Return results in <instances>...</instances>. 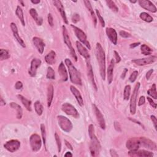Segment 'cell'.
I'll return each mask as SVG.
<instances>
[{"mask_svg": "<svg viewBox=\"0 0 157 157\" xmlns=\"http://www.w3.org/2000/svg\"><path fill=\"white\" fill-rule=\"evenodd\" d=\"M88 134L91 140L90 146L91 155L92 156H98L100 155L101 145L99 140L98 139L95 134L94 126L92 124H91L88 127Z\"/></svg>", "mask_w": 157, "mask_h": 157, "instance_id": "cell-1", "label": "cell"}, {"mask_svg": "<svg viewBox=\"0 0 157 157\" xmlns=\"http://www.w3.org/2000/svg\"><path fill=\"white\" fill-rule=\"evenodd\" d=\"M96 55L97 60L99 63L100 72L101 78L103 80L106 78V58L105 53L100 43H97L96 45Z\"/></svg>", "mask_w": 157, "mask_h": 157, "instance_id": "cell-2", "label": "cell"}, {"mask_svg": "<svg viewBox=\"0 0 157 157\" xmlns=\"http://www.w3.org/2000/svg\"><path fill=\"white\" fill-rule=\"evenodd\" d=\"M65 64H66V66L69 70V73L70 76V80L72 83H73L76 85H79L81 86L82 85V81L81 77L79 72H78L77 69L75 68V66L72 63L71 61L68 58L65 59Z\"/></svg>", "mask_w": 157, "mask_h": 157, "instance_id": "cell-3", "label": "cell"}, {"mask_svg": "<svg viewBox=\"0 0 157 157\" xmlns=\"http://www.w3.org/2000/svg\"><path fill=\"white\" fill-rule=\"evenodd\" d=\"M57 120L59 126L64 132L69 133L73 129V124L67 117L63 115H58Z\"/></svg>", "mask_w": 157, "mask_h": 157, "instance_id": "cell-4", "label": "cell"}, {"mask_svg": "<svg viewBox=\"0 0 157 157\" xmlns=\"http://www.w3.org/2000/svg\"><path fill=\"white\" fill-rule=\"evenodd\" d=\"M71 27L73 28V29L75 33V34H76V36L78 39V40H79L83 44L86 45V46L89 50H90L91 46H90V42L87 40V37L86 33H85L82 30H81L80 28H78V27H76V26H74L73 25H71Z\"/></svg>", "mask_w": 157, "mask_h": 157, "instance_id": "cell-5", "label": "cell"}, {"mask_svg": "<svg viewBox=\"0 0 157 157\" xmlns=\"http://www.w3.org/2000/svg\"><path fill=\"white\" fill-rule=\"evenodd\" d=\"M141 84L139 82H137L134 87L133 90V94L131 97V101H130V112L131 114L134 115L136 113V101H137V98L138 95L139 90L140 88Z\"/></svg>", "mask_w": 157, "mask_h": 157, "instance_id": "cell-6", "label": "cell"}, {"mask_svg": "<svg viewBox=\"0 0 157 157\" xmlns=\"http://www.w3.org/2000/svg\"><path fill=\"white\" fill-rule=\"evenodd\" d=\"M31 149L33 152H38L42 146V141L40 136L37 134H32L30 139Z\"/></svg>", "mask_w": 157, "mask_h": 157, "instance_id": "cell-7", "label": "cell"}, {"mask_svg": "<svg viewBox=\"0 0 157 157\" xmlns=\"http://www.w3.org/2000/svg\"><path fill=\"white\" fill-rule=\"evenodd\" d=\"M62 28H63V36L64 42L65 44H66L68 47L69 48L71 56L73 57V58L74 59L75 61L77 62V55L76 54V52H75V50H74V48L73 47V46H72V44H71V41L69 39V36H68L67 29H66V27H65V26H63Z\"/></svg>", "mask_w": 157, "mask_h": 157, "instance_id": "cell-8", "label": "cell"}, {"mask_svg": "<svg viewBox=\"0 0 157 157\" xmlns=\"http://www.w3.org/2000/svg\"><path fill=\"white\" fill-rule=\"evenodd\" d=\"M62 109L68 115H71L76 119H78L79 117V114L77 112V109L69 103H64L62 106Z\"/></svg>", "mask_w": 157, "mask_h": 157, "instance_id": "cell-9", "label": "cell"}, {"mask_svg": "<svg viewBox=\"0 0 157 157\" xmlns=\"http://www.w3.org/2000/svg\"><path fill=\"white\" fill-rule=\"evenodd\" d=\"M4 147L9 152L14 153L21 147V142L17 140H11L6 142L4 145Z\"/></svg>", "mask_w": 157, "mask_h": 157, "instance_id": "cell-10", "label": "cell"}, {"mask_svg": "<svg viewBox=\"0 0 157 157\" xmlns=\"http://www.w3.org/2000/svg\"><path fill=\"white\" fill-rule=\"evenodd\" d=\"M126 146L127 148L129 150H134L139 149L141 146L139 138H137V137H133V138L129 139L127 142Z\"/></svg>", "mask_w": 157, "mask_h": 157, "instance_id": "cell-11", "label": "cell"}, {"mask_svg": "<svg viewBox=\"0 0 157 157\" xmlns=\"http://www.w3.org/2000/svg\"><path fill=\"white\" fill-rule=\"evenodd\" d=\"M92 106H93V108L94 112H95V114L96 115L97 120H98V123H99V125H100V127L103 129H105V128H106V123H105V120H104L103 115L102 114L100 110L98 108V107L95 105V104H93Z\"/></svg>", "mask_w": 157, "mask_h": 157, "instance_id": "cell-12", "label": "cell"}, {"mask_svg": "<svg viewBox=\"0 0 157 157\" xmlns=\"http://www.w3.org/2000/svg\"><path fill=\"white\" fill-rule=\"evenodd\" d=\"M128 155L130 156H140V157H152L153 153L152 152H148L145 150H129Z\"/></svg>", "mask_w": 157, "mask_h": 157, "instance_id": "cell-13", "label": "cell"}, {"mask_svg": "<svg viewBox=\"0 0 157 157\" xmlns=\"http://www.w3.org/2000/svg\"><path fill=\"white\" fill-rule=\"evenodd\" d=\"M41 60L39 58L33 59L31 62V67L28 71V73L31 77H35L36 74L37 68L41 66Z\"/></svg>", "mask_w": 157, "mask_h": 157, "instance_id": "cell-14", "label": "cell"}, {"mask_svg": "<svg viewBox=\"0 0 157 157\" xmlns=\"http://www.w3.org/2000/svg\"><path fill=\"white\" fill-rule=\"evenodd\" d=\"M139 140L141 141V146H142L143 147L149 149L150 150H156L157 149L156 144L153 141L146 138L145 137H141L139 138Z\"/></svg>", "mask_w": 157, "mask_h": 157, "instance_id": "cell-15", "label": "cell"}, {"mask_svg": "<svg viewBox=\"0 0 157 157\" xmlns=\"http://www.w3.org/2000/svg\"><path fill=\"white\" fill-rule=\"evenodd\" d=\"M139 3L142 8L150 12L155 13L157 11L155 6L149 0H139Z\"/></svg>", "mask_w": 157, "mask_h": 157, "instance_id": "cell-16", "label": "cell"}, {"mask_svg": "<svg viewBox=\"0 0 157 157\" xmlns=\"http://www.w3.org/2000/svg\"><path fill=\"white\" fill-rule=\"evenodd\" d=\"M156 60V56H152L147 58H141V59H136V60H132L133 63L136 64L139 66H144V65L150 64L154 63Z\"/></svg>", "mask_w": 157, "mask_h": 157, "instance_id": "cell-17", "label": "cell"}, {"mask_svg": "<svg viewBox=\"0 0 157 157\" xmlns=\"http://www.w3.org/2000/svg\"><path fill=\"white\" fill-rule=\"evenodd\" d=\"M11 30H12V33H13V35H14V37L16 38V39L17 41V42L19 43V44L21 45L22 47L25 48L26 47L25 42L22 40V38L20 37L19 35H18V29H17L16 25L14 23H11Z\"/></svg>", "mask_w": 157, "mask_h": 157, "instance_id": "cell-18", "label": "cell"}, {"mask_svg": "<svg viewBox=\"0 0 157 157\" xmlns=\"http://www.w3.org/2000/svg\"><path fill=\"white\" fill-rule=\"evenodd\" d=\"M54 4L55 7L57 8V9L58 10V11L60 12L61 16L63 20V21L64 22V23L68 24V20H67V18L66 16V14H65L64 9L63 6L62 2L60 1H58V0H55V1H54Z\"/></svg>", "mask_w": 157, "mask_h": 157, "instance_id": "cell-19", "label": "cell"}, {"mask_svg": "<svg viewBox=\"0 0 157 157\" xmlns=\"http://www.w3.org/2000/svg\"><path fill=\"white\" fill-rule=\"evenodd\" d=\"M106 32L110 41L113 43V44L116 45L117 44V33L116 31L112 28H107Z\"/></svg>", "mask_w": 157, "mask_h": 157, "instance_id": "cell-20", "label": "cell"}, {"mask_svg": "<svg viewBox=\"0 0 157 157\" xmlns=\"http://www.w3.org/2000/svg\"><path fill=\"white\" fill-rule=\"evenodd\" d=\"M33 42L35 44L39 53L41 54H42L45 47V44L43 42L42 39L38 37H34L33 38Z\"/></svg>", "mask_w": 157, "mask_h": 157, "instance_id": "cell-21", "label": "cell"}, {"mask_svg": "<svg viewBox=\"0 0 157 157\" xmlns=\"http://www.w3.org/2000/svg\"><path fill=\"white\" fill-rule=\"evenodd\" d=\"M76 46L78 50V52H79V54L83 57L86 60H89L90 58V54L88 53V50L86 49V47H84L82 44L79 42L78 41L76 42Z\"/></svg>", "mask_w": 157, "mask_h": 157, "instance_id": "cell-22", "label": "cell"}, {"mask_svg": "<svg viewBox=\"0 0 157 157\" xmlns=\"http://www.w3.org/2000/svg\"><path fill=\"white\" fill-rule=\"evenodd\" d=\"M70 90L71 91V92L73 93V95L75 96L76 99L78 103L79 104V105L81 106H83V98H82V97L81 96V94L80 93V91H78L73 86H71L70 87Z\"/></svg>", "mask_w": 157, "mask_h": 157, "instance_id": "cell-23", "label": "cell"}, {"mask_svg": "<svg viewBox=\"0 0 157 157\" xmlns=\"http://www.w3.org/2000/svg\"><path fill=\"white\" fill-rule=\"evenodd\" d=\"M58 71L59 74H60L62 81L64 82L67 81L68 78V76L66 68H65L64 63L63 62H61L60 65H59Z\"/></svg>", "mask_w": 157, "mask_h": 157, "instance_id": "cell-24", "label": "cell"}, {"mask_svg": "<svg viewBox=\"0 0 157 157\" xmlns=\"http://www.w3.org/2000/svg\"><path fill=\"white\" fill-rule=\"evenodd\" d=\"M87 73H88V77L90 81H91V83H92L93 88L96 91H97V87L96 85L94 79V75H93V72L92 69V66L90 63V62H87Z\"/></svg>", "mask_w": 157, "mask_h": 157, "instance_id": "cell-25", "label": "cell"}, {"mask_svg": "<svg viewBox=\"0 0 157 157\" xmlns=\"http://www.w3.org/2000/svg\"><path fill=\"white\" fill-rule=\"evenodd\" d=\"M114 68V60H111L109 66L107 71V81L108 83L110 84L113 81V71Z\"/></svg>", "mask_w": 157, "mask_h": 157, "instance_id": "cell-26", "label": "cell"}, {"mask_svg": "<svg viewBox=\"0 0 157 157\" xmlns=\"http://www.w3.org/2000/svg\"><path fill=\"white\" fill-rule=\"evenodd\" d=\"M83 3H85V5H86V8H87V9L89 11V12H90V14L91 16V17L93 18V23L95 25V27H96V24H97V19H96V15L95 14V12L93 11V9L92 8V6L91 5V3L89 1H87V0H84Z\"/></svg>", "mask_w": 157, "mask_h": 157, "instance_id": "cell-27", "label": "cell"}, {"mask_svg": "<svg viewBox=\"0 0 157 157\" xmlns=\"http://www.w3.org/2000/svg\"><path fill=\"white\" fill-rule=\"evenodd\" d=\"M45 60L49 64H53L56 62V54L54 50H51L49 53L45 56Z\"/></svg>", "mask_w": 157, "mask_h": 157, "instance_id": "cell-28", "label": "cell"}, {"mask_svg": "<svg viewBox=\"0 0 157 157\" xmlns=\"http://www.w3.org/2000/svg\"><path fill=\"white\" fill-rule=\"evenodd\" d=\"M30 14L31 15V16L33 17V18L35 21H36V23L38 25H41L42 23V18L40 17H39L38 14H37V11H36L35 9H31L30 10Z\"/></svg>", "mask_w": 157, "mask_h": 157, "instance_id": "cell-29", "label": "cell"}, {"mask_svg": "<svg viewBox=\"0 0 157 157\" xmlns=\"http://www.w3.org/2000/svg\"><path fill=\"white\" fill-rule=\"evenodd\" d=\"M54 98V87L52 85H49L47 88V106L50 107Z\"/></svg>", "mask_w": 157, "mask_h": 157, "instance_id": "cell-30", "label": "cell"}, {"mask_svg": "<svg viewBox=\"0 0 157 157\" xmlns=\"http://www.w3.org/2000/svg\"><path fill=\"white\" fill-rule=\"evenodd\" d=\"M17 97L18 98V99L21 101L22 103L23 104V106L26 107V109H27L28 111H31V101L27 99V98H25L24 96H23L21 95H18Z\"/></svg>", "mask_w": 157, "mask_h": 157, "instance_id": "cell-31", "label": "cell"}, {"mask_svg": "<svg viewBox=\"0 0 157 157\" xmlns=\"http://www.w3.org/2000/svg\"><path fill=\"white\" fill-rule=\"evenodd\" d=\"M10 106H11V107L12 108L16 110V111H17V119H22V114H23L22 107L20 106L18 104H17L16 103H11L10 104Z\"/></svg>", "mask_w": 157, "mask_h": 157, "instance_id": "cell-32", "label": "cell"}, {"mask_svg": "<svg viewBox=\"0 0 157 157\" xmlns=\"http://www.w3.org/2000/svg\"><path fill=\"white\" fill-rule=\"evenodd\" d=\"M16 14L17 15V16L18 17V18L20 19V21H21L22 25L23 26L25 25V19H24V16H23V11L22 9V8L20 7L19 6H18L17 7L16 11Z\"/></svg>", "mask_w": 157, "mask_h": 157, "instance_id": "cell-33", "label": "cell"}, {"mask_svg": "<svg viewBox=\"0 0 157 157\" xmlns=\"http://www.w3.org/2000/svg\"><path fill=\"white\" fill-rule=\"evenodd\" d=\"M139 17L142 20H143L144 21H145V22H148V23L152 22L153 20V17L151 16H150L149 14H147V13H146V12L141 13Z\"/></svg>", "mask_w": 157, "mask_h": 157, "instance_id": "cell-34", "label": "cell"}, {"mask_svg": "<svg viewBox=\"0 0 157 157\" xmlns=\"http://www.w3.org/2000/svg\"><path fill=\"white\" fill-rule=\"evenodd\" d=\"M141 52L142 54H144V55H150L151 54L152 50L150 49L148 45H146V44H142L141 45Z\"/></svg>", "mask_w": 157, "mask_h": 157, "instance_id": "cell-35", "label": "cell"}, {"mask_svg": "<svg viewBox=\"0 0 157 157\" xmlns=\"http://www.w3.org/2000/svg\"><path fill=\"white\" fill-rule=\"evenodd\" d=\"M35 109L36 112L38 115H41L43 113V106L39 101H37L35 103Z\"/></svg>", "mask_w": 157, "mask_h": 157, "instance_id": "cell-36", "label": "cell"}, {"mask_svg": "<svg viewBox=\"0 0 157 157\" xmlns=\"http://www.w3.org/2000/svg\"><path fill=\"white\" fill-rule=\"evenodd\" d=\"M147 93L150 96H152L153 98H154L155 100L157 99V92H156V85L154 83L153 84L152 87L150 88V90H148Z\"/></svg>", "mask_w": 157, "mask_h": 157, "instance_id": "cell-37", "label": "cell"}, {"mask_svg": "<svg viewBox=\"0 0 157 157\" xmlns=\"http://www.w3.org/2000/svg\"><path fill=\"white\" fill-rule=\"evenodd\" d=\"M10 57V55L8 53V51L5 49H1L0 50V60L3 61L4 60H7Z\"/></svg>", "mask_w": 157, "mask_h": 157, "instance_id": "cell-38", "label": "cell"}, {"mask_svg": "<svg viewBox=\"0 0 157 157\" xmlns=\"http://www.w3.org/2000/svg\"><path fill=\"white\" fill-rule=\"evenodd\" d=\"M130 92H131V86L128 85L124 89V93H123V97L124 100H128L130 96Z\"/></svg>", "mask_w": 157, "mask_h": 157, "instance_id": "cell-39", "label": "cell"}, {"mask_svg": "<svg viewBox=\"0 0 157 157\" xmlns=\"http://www.w3.org/2000/svg\"><path fill=\"white\" fill-rule=\"evenodd\" d=\"M107 3V5L108 6V7L114 12H118L119 11V8H117V6L115 4V3L112 1H110V0H108V1H106Z\"/></svg>", "mask_w": 157, "mask_h": 157, "instance_id": "cell-40", "label": "cell"}, {"mask_svg": "<svg viewBox=\"0 0 157 157\" xmlns=\"http://www.w3.org/2000/svg\"><path fill=\"white\" fill-rule=\"evenodd\" d=\"M46 77L49 79H55V71L51 67H49L47 69V73Z\"/></svg>", "mask_w": 157, "mask_h": 157, "instance_id": "cell-41", "label": "cell"}, {"mask_svg": "<svg viewBox=\"0 0 157 157\" xmlns=\"http://www.w3.org/2000/svg\"><path fill=\"white\" fill-rule=\"evenodd\" d=\"M55 141L57 142L58 151L59 153H60L61 152V150H62V142H61V139L60 138V137H59V136L58 135V134L57 133L55 134Z\"/></svg>", "mask_w": 157, "mask_h": 157, "instance_id": "cell-42", "label": "cell"}, {"mask_svg": "<svg viewBox=\"0 0 157 157\" xmlns=\"http://www.w3.org/2000/svg\"><path fill=\"white\" fill-rule=\"evenodd\" d=\"M41 130L43 142L44 144V145H45V142H46V133H45V128L44 124H41Z\"/></svg>", "mask_w": 157, "mask_h": 157, "instance_id": "cell-43", "label": "cell"}, {"mask_svg": "<svg viewBox=\"0 0 157 157\" xmlns=\"http://www.w3.org/2000/svg\"><path fill=\"white\" fill-rule=\"evenodd\" d=\"M96 15H97V17L98 18V20H99L101 24V26L103 27H105V22H104V18L102 17V16H101L100 13L99 12V11H98V9H96Z\"/></svg>", "mask_w": 157, "mask_h": 157, "instance_id": "cell-44", "label": "cell"}, {"mask_svg": "<svg viewBox=\"0 0 157 157\" xmlns=\"http://www.w3.org/2000/svg\"><path fill=\"white\" fill-rule=\"evenodd\" d=\"M137 75H138V72H137V71H134V72H133V73L131 74V76L129 78V81L133 83L136 81Z\"/></svg>", "mask_w": 157, "mask_h": 157, "instance_id": "cell-45", "label": "cell"}, {"mask_svg": "<svg viewBox=\"0 0 157 157\" xmlns=\"http://www.w3.org/2000/svg\"><path fill=\"white\" fill-rule=\"evenodd\" d=\"M79 21H80V16L77 14H74L73 16V17H72V22L74 23H77Z\"/></svg>", "mask_w": 157, "mask_h": 157, "instance_id": "cell-46", "label": "cell"}, {"mask_svg": "<svg viewBox=\"0 0 157 157\" xmlns=\"http://www.w3.org/2000/svg\"><path fill=\"white\" fill-rule=\"evenodd\" d=\"M119 35H120L121 37L124 38H128L131 37V35L125 31H120L119 33Z\"/></svg>", "mask_w": 157, "mask_h": 157, "instance_id": "cell-47", "label": "cell"}, {"mask_svg": "<svg viewBox=\"0 0 157 157\" xmlns=\"http://www.w3.org/2000/svg\"><path fill=\"white\" fill-rule=\"evenodd\" d=\"M47 19H48V22H49V25L51 26V27H53V25H54V18H53V17H52L51 14H48Z\"/></svg>", "mask_w": 157, "mask_h": 157, "instance_id": "cell-48", "label": "cell"}, {"mask_svg": "<svg viewBox=\"0 0 157 157\" xmlns=\"http://www.w3.org/2000/svg\"><path fill=\"white\" fill-rule=\"evenodd\" d=\"M23 87V83L21 81H18L16 82V85H15V88L17 89V90H20Z\"/></svg>", "mask_w": 157, "mask_h": 157, "instance_id": "cell-49", "label": "cell"}, {"mask_svg": "<svg viewBox=\"0 0 157 157\" xmlns=\"http://www.w3.org/2000/svg\"><path fill=\"white\" fill-rule=\"evenodd\" d=\"M146 102V98L144 96H141L140 98H139V103H138V106H141L142 105H143Z\"/></svg>", "mask_w": 157, "mask_h": 157, "instance_id": "cell-50", "label": "cell"}, {"mask_svg": "<svg viewBox=\"0 0 157 157\" xmlns=\"http://www.w3.org/2000/svg\"><path fill=\"white\" fill-rule=\"evenodd\" d=\"M114 128L117 132H121V127L119 122H114Z\"/></svg>", "mask_w": 157, "mask_h": 157, "instance_id": "cell-51", "label": "cell"}, {"mask_svg": "<svg viewBox=\"0 0 157 157\" xmlns=\"http://www.w3.org/2000/svg\"><path fill=\"white\" fill-rule=\"evenodd\" d=\"M147 100L149 101V102L150 105H151L152 107H153L154 108H156V104L154 103V101L152 100V98H150L149 97H147Z\"/></svg>", "mask_w": 157, "mask_h": 157, "instance_id": "cell-52", "label": "cell"}, {"mask_svg": "<svg viewBox=\"0 0 157 157\" xmlns=\"http://www.w3.org/2000/svg\"><path fill=\"white\" fill-rule=\"evenodd\" d=\"M114 55H115V60H116V63H119L121 61V58H120V55H119V54H118L116 51H114Z\"/></svg>", "mask_w": 157, "mask_h": 157, "instance_id": "cell-53", "label": "cell"}, {"mask_svg": "<svg viewBox=\"0 0 157 157\" xmlns=\"http://www.w3.org/2000/svg\"><path fill=\"white\" fill-rule=\"evenodd\" d=\"M150 118H151V120L153 123L154 125V127L155 128V129H156V124H157V120H156V118L155 116L154 115H151V117H150Z\"/></svg>", "mask_w": 157, "mask_h": 157, "instance_id": "cell-54", "label": "cell"}, {"mask_svg": "<svg viewBox=\"0 0 157 157\" xmlns=\"http://www.w3.org/2000/svg\"><path fill=\"white\" fill-rule=\"evenodd\" d=\"M110 155L112 156H113V157H118V156H119V155L117 153L116 151L114 149H111L110 150Z\"/></svg>", "mask_w": 157, "mask_h": 157, "instance_id": "cell-55", "label": "cell"}, {"mask_svg": "<svg viewBox=\"0 0 157 157\" xmlns=\"http://www.w3.org/2000/svg\"><path fill=\"white\" fill-rule=\"evenodd\" d=\"M153 69H150L147 72V74H146V78H147V79H149L150 76H152V74L153 73Z\"/></svg>", "mask_w": 157, "mask_h": 157, "instance_id": "cell-56", "label": "cell"}, {"mask_svg": "<svg viewBox=\"0 0 157 157\" xmlns=\"http://www.w3.org/2000/svg\"><path fill=\"white\" fill-rule=\"evenodd\" d=\"M128 71V69H127V68L124 69V70H123V73H122V76H121V77H122V78H123V79L125 77L126 74L127 73Z\"/></svg>", "mask_w": 157, "mask_h": 157, "instance_id": "cell-57", "label": "cell"}, {"mask_svg": "<svg viewBox=\"0 0 157 157\" xmlns=\"http://www.w3.org/2000/svg\"><path fill=\"white\" fill-rule=\"evenodd\" d=\"M140 44L139 42H137V43H133V44H132L130 45V48H134L137 46H138V45Z\"/></svg>", "mask_w": 157, "mask_h": 157, "instance_id": "cell-58", "label": "cell"}, {"mask_svg": "<svg viewBox=\"0 0 157 157\" xmlns=\"http://www.w3.org/2000/svg\"><path fill=\"white\" fill-rule=\"evenodd\" d=\"M64 142H65V144H66V146H67L68 148H69V149H71V150H73V147H72V146L70 144H69L68 141H64Z\"/></svg>", "mask_w": 157, "mask_h": 157, "instance_id": "cell-59", "label": "cell"}, {"mask_svg": "<svg viewBox=\"0 0 157 157\" xmlns=\"http://www.w3.org/2000/svg\"><path fill=\"white\" fill-rule=\"evenodd\" d=\"M5 104H6V102L3 100V98L1 97V100H0V105H1V106H3L5 105Z\"/></svg>", "mask_w": 157, "mask_h": 157, "instance_id": "cell-60", "label": "cell"}, {"mask_svg": "<svg viewBox=\"0 0 157 157\" xmlns=\"http://www.w3.org/2000/svg\"><path fill=\"white\" fill-rule=\"evenodd\" d=\"M40 2H41L40 0H35V1H34V0H32V1H31V3L33 4H37L40 3Z\"/></svg>", "mask_w": 157, "mask_h": 157, "instance_id": "cell-61", "label": "cell"}, {"mask_svg": "<svg viewBox=\"0 0 157 157\" xmlns=\"http://www.w3.org/2000/svg\"><path fill=\"white\" fill-rule=\"evenodd\" d=\"M64 156H66V157H67V156H73V154H72L70 152H66V153H65Z\"/></svg>", "mask_w": 157, "mask_h": 157, "instance_id": "cell-62", "label": "cell"}, {"mask_svg": "<svg viewBox=\"0 0 157 157\" xmlns=\"http://www.w3.org/2000/svg\"><path fill=\"white\" fill-rule=\"evenodd\" d=\"M129 120H132V121H133V122H136V123H138L139 125H142V124H141L139 122H138V121H137V120H136L132 119H130V118H129Z\"/></svg>", "mask_w": 157, "mask_h": 157, "instance_id": "cell-63", "label": "cell"}, {"mask_svg": "<svg viewBox=\"0 0 157 157\" xmlns=\"http://www.w3.org/2000/svg\"><path fill=\"white\" fill-rule=\"evenodd\" d=\"M131 3H136L137 2V1H130Z\"/></svg>", "mask_w": 157, "mask_h": 157, "instance_id": "cell-64", "label": "cell"}]
</instances>
